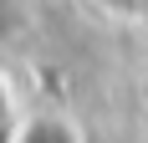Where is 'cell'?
<instances>
[{"label":"cell","mask_w":148,"mask_h":143,"mask_svg":"<svg viewBox=\"0 0 148 143\" xmlns=\"http://www.w3.org/2000/svg\"><path fill=\"white\" fill-rule=\"evenodd\" d=\"M15 143H82V123L72 113H36L21 123Z\"/></svg>","instance_id":"cell-1"}]
</instances>
